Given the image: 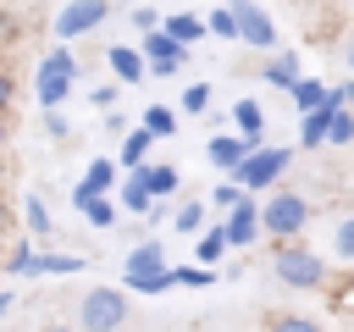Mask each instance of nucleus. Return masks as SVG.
<instances>
[{"label":"nucleus","instance_id":"obj_1","mask_svg":"<svg viewBox=\"0 0 354 332\" xmlns=\"http://www.w3.org/2000/svg\"><path fill=\"white\" fill-rule=\"evenodd\" d=\"M310 216H315L310 194H299V188H271V194L260 199V238H271V243H299V232L310 227Z\"/></svg>","mask_w":354,"mask_h":332},{"label":"nucleus","instance_id":"obj_2","mask_svg":"<svg viewBox=\"0 0 354 332\" xmlns=\"http://www.w3.org/2000/svg\"><path fill=\"white\" fill-rule=\"evenodd\" d=\"M271 277L293 293H321L326 288V260L310 243H271Z\"/></svg>","mask_w":354,"mask_h":332},{"label":"nucleus","instance_id":"obj_3","mask_svg":"<svg viewBox=\"0 0 354 332\" xmlns=\"http://www.w3.org/2000/svg\"><path fill=\"white\" fill-rule=\"evenodd\" d=\"M127 321H133V293L127 288L100 282L77 299V332H122Z\"/></svg>","mask_w":354,"mask_h":332},{"label":"nucleus","instance_id":"obj_4","mask_svg":"<svg viewBox=\"0 0 354 332\" xmlns=\"http://www.w3.org/2000/svg\"><path fill=\"white\" fill-rule=\"evenodd\" d=\"M288 166H293V149H282V144H266V149H254L243 166H238V188L249 194V199H260V194H271L282 177H288Z\"/></svg>","mask_w":354,"mask_h":332},{"label":"nucleus","instance_id":"obj_5","mask_svg":"<svg viewBox=\"0 0 354 332\" xmlns=\"http://www.w3.org/2000/svg\"><path fill=\"white\" fill-rule=\"evenodd\" d=\"M111 17V0H66L61 11H55V44H72V39H83V33H94L100 22Z\"/></svg>","mask_w":354,"mask_h":332},{"label":"nucleus","instance_id":"obj_6","mask_svg":"<svg viewBox=\"0 0 354 332\" xmlns=\"http://www.w3.org/2000/svg\"><path fill=\"white\" fill-rule=\"evenodd\" d=\"M138 55H144L149 77H177V66H188L194 50H183V44L166 39V33H144V39H138Z\"/></svg>","mask_w":354,"mask_h":332},{"label":"nucleus","instance_id":"obj_7","mask_svg":"<svg viewBox=\"0 0 354 332\" xmlns=\"http://www.w3.org/2000/svg\"><path fill=\"white\" fill-rule=\"evenodd\" d=\"M238 11V44H249V50H260V55H277V22L254 6V0H243V6H232Z\"/></svg>","mask_w":354,"mask_h":332},{"label":"nucleus","instance_id":"obj_8","mask_svg":"<svg viewBox=\"0 0 354 332\" xmlns=\"http://www.w3.org/2000/svg\"><path fill=\"white\" fill-rule=\"evenodd\" d=\"M160 271H171L160 238H138V243L127 249V260H122V282H144V277H160Z\"/></svg>","mask_w":354,"mask_h":332},{"label":"nucleus","instance_id":"obj_9","mask_svg":"<svg viewBox=\"0 0 354 332\" xmlns=\"http://www.w3.org/2000/svg\"><path fill=\"white\" fill-rule=\"evenodd\" d=\"M254 155V144L249 138H238V133H210V144H205V160L221 172V177H238V166Z\"/></svg>","mask_w":354,"mask_h":332},{"label":"nucleus","instance_id":"obj_10","mask_svg":"<svg viewBox=\"0 0 354 332\" xmlns=\"http://www.w3.org/2000/svg\"><path fill=\"white\" fill-rule=\"evenodd\" d=\"M227 116H232V133H238V138H249L254 149H266V105H260L254 94L232 100V105H227Z\"/></svg>","mask_w":354,"mask_h":332},{"label":"nucleus","instance_id":"obj_11","mask_svg":"<svg viewBox=\"0 0 354 332\" xmlns=\"http://www.w3.org/2000/svg\"><path fill=\"white\" fill-rule=\"evenodd\" d=\"M221 232L232 249H254L260 243V199H243L232 216H221Z\"/></svg>","mask_w":354,"mask_h":332},{"label":"nucleus","instance_id":"obj_12","mask_svg":"<svg viewBox=\"0 0 354 332\" xmlns=\"http://www.w3.org/2000/svg\"><path fill=\"white\" fill-rule=\"evenodd\" d=\"M105 66H111V83H144V77H149L138 44H111V50H105Z\"/></svg>","mask_w":354,"mask_h":332},{"label":"nucleus","instance_id":"obj_13","mask_svg":"<svg viewBox=\"0 0 354 332\" xmlns=\"http://www.w3.org/2000/svg\"><path fill=\"white\" fill-rule=\"evenodd\" d=\"M116 183H122V172H116V160H111V155H94V160H88V172L77 177V194H94V199H111V194H116Z\"/></svg>","mask_w":354,"mask_h":332},{"label":"nucleus","instance_id":"obj_14","mask_svg":"<svg viewBox=\"0 0 354 332\" xmlns=\"http://www.w3.org/2000/svg\"><path fill=\"white\" fill-rule=\"evenodd\" d=\"M160 33L177 39L183 50H194V44L205 39V11H166V17H160Z\"/></svg>","mask_w":354,"mask_h":332},{"label":"nucleus","instance_id":"obj_15","mask_svg":"<svg viewBox=\"0 0 354 332\" xmlns=\"http://www.w3.org/2000/svg\"><path fill=\"white\" fill-rule=\"evenodd\" d=\"M149 149H155V138L144 133V127H127V138L116 144V172L127 177V172H144L149 166Z\"/></svg>","mask_w":354,"mask_h":332},{"label":"nucleus","instance_id":"obj_16","mask_svg":"<svg viewBox=\"0 0 354 332\" xmlns=\"http://www.w3.org/2000/svg\"><path fill=\"white\" fill-rule=\"evenodd\" d=\"M111 199H116V210H122V216H138V221L155 210V199H149V188H144V177H138V172H127V177L116 183V194H111Z\"/></svg>","mask_w":354,"mask_h":332},{"label":"nucleus","instance_id":"obj_17","mask_svg":"<svg viewBox=\"0 0 354 332\" xmlns=\"http://www.w3.org/2000/svg\"><path fill=\"white\" fill-rule=\"evenodd\" d=\"M83 260L77 255H61V249H33V260L22 266V277H77Z\"/></svg>","mask_w":354,"mask_h":332},{"label":"nucleus","instance_id":"obj_18","mask_svg":"<svg viewBox=\"0 0 354 332\" xmlns=\"http://www.w3.org/2000/svg\"><path fill=\"white\" fill-rule=\"evenodd\" d=\"M39 77H55V83H77L83 77V61L66 50V44H50L44 61H39Z\"/></svg>","mask_w":354,"mask_h":332},{"label":"nucleus","instance_id":"obj_19","mask_svg":"<svg viewBox=\"0 0 354 332\" xmlns=\"http://www.w3.org/2000/svg\"><path fill=\"white\" fill-rule=\"evenodd\" d=\"M138 177H144V188H149V199H155V205H166V199L177 194V183H183V172H177L171 160H149Z\"/></svg>","mask_w":354,"mask_h":332},{"label":"nucleus","instance_id":"obj_20","mask_svg":"<svg viewBox=\"0 0 354 332\" xmlns=\"http://www.w3.org/2000/svg\"><path fill=\"white\" fill-rule=\"evenodd\" d=\"M227 249H232V243H227V232H221V221H210V227H205V232L194 238V266H205V271H216V266L227 260Z\"/></svg>","mask_w":354,"mask_h":332},{"label":"nucleus","instance_id":"obj_21","mask_svg":"<svg viewBox=\"0 0 354 332\" xmlns=\"http://www.w3.org/2000/svg\"><path fill=\"white\" fill-rule=\"evenodd\" d=\"M304 77V66H299V55L293 50H277L271 61H266V89H282V94H293V83Z\"/></svg>","mask_w":354,"mask_h":332},{"label":"nucleus","instance_id":"obj_22","mask_svg":"<svg viewBox=\"0 0 354 332\" xmlns=\"http://www.w3.org/2000/svg\"><path fill=\"white\" fill-rule=\"evenodd\" d=\"M332 111H343V105H321V111L299 116V149H326V133H332Z\"/></svg>","mask_w":354,"mask_h":332},{"label":"nucleus","instance_id":"obj_23","mask_svg":"<svg viewBox=\"0 0 354 332\" xmlns=\"http://www.w3.org/2000/svg\"><path fill=\"white\" fill-rule=\"evenodd\" d=\"M138 127L155 138V144H166V138H177V105H144V116H138Z\"/></svg>","mask_w":354,"mask_h":332},{"label":"nucleus","instance_id":"obj_24","mask_svg":"<svg viewBox=\"0 0 354 332\" xmlns=\"http://www.w3.org/2000/svg\"><path fill=\"white\" fill-rule=\"evenodd\" d=\"M210 221H205V199H177V210H171V232L177 238H199Z\"/></svg>","mask_w":354,"mask_h":332},{"label":"nucleus","instance_id":"obj_25","mask_svg":"<svg viewBox=\"0 0 354 332\" xmlns=\"http://www.w3.org/2000/svg\"><path fill=\"white\" fill-rule=\"evenodd\" d=\"M22 221H28V238H44V249H50L55 221H50V205H44L39 194H28V199H22Z\"/></svg>","mask_w":354,"mask_h":332},{"label":"nucleus","instance_id":"obj_26","mask_svg":"<svg viewBox=\"0 0 354 332\" xmlns=\"http://www.w3.org/2000/svg\"><path fill=\"white\" fill-rule=\"evenodd\" d=\"M72 205H77V216H88V227H111L122 216L116 199H94V194H77V188H72Z\"/></svg>","mask_w":354,"mask_h":332},{"label":"nucleus","instance_id":"obj_27","mask_svg":"<svg viewBox=\"0 0 354 332\" xmlns=\"http://www.w3.org/2000/svg\"><path fill=\"white\" fill-rule=\"evenodd\" d=\"M326 89H332V83H321V77H299L288 100L299 105V116H310V111H321V105H326Z\"/></svg>","mask_w":354,"mask_h":332},{"label":"nucleus","instance_id":"obj_28","mask_svg":"<svg viewBox=\"0 0 354 332\" xmlns=\"http://www.w3.org/2000/svg\"><path fill=\"white\" fill-rule=\"evenodd\" d=\"M177 111H183V116H210V111H216V89H210V83H188V89L177 94Z\"/></svg>","mask_w":354,"mask_h":332},{"label":"nucleus","instance_id":"obj_29","mask_svg":"<svg viewBox=\"0 0 354 332\" xmlns=\"http://www.w3.org/2000/svg\"><path fill=\"white\" fill-rule=\"evenodd\" d=\"M243 199H249V194H243V188H238L232 177H221V183L210 188V210H216V221H221V216H232V210H238Z\"/></svg>","mask_w":354,"mask_h":332},{"label":"nucleus","instance_id":"obj_30","mask_svg":"<svg viewBox=\"0 0 354 332\" xmlns=\"http://www.w3.org/2000/svg\"><path fill=\"white\" fill-rule=\"evenodd\" d=\"M205 33L210 39H238V11L232 6H210L205 11Z\"/></svg>","mask_w":354,"mask_h":332},{"label":"nucleus","instance_id":"obj_31","mask_svg":"<svg viewBox=\"0 0 354 332\" xmlns=\"http://www.w3.org/2000/svg\"><path fill=\"white\" fill-rule=\"evenodd\" d=\"M210 282H221L216 271H205V266H171V288H210Z\"/></svg>","mask_w":354,"mask_h":332},{"label":"nucleus","instance_id":"obj_32","mask_svg":"<svg viewBox=\"0 0 354 332\" xmlns=\"http://www.w3.org/2000/svg\"><path fill=\"white\" fill-rule=\"evenodd\" d=\"M343 144H354V111L348 105L332 111V133H326V149H343Z\"/></svg>","mask_w":354,"mask_h":332},{"label":"nucleus","instance_id":"obj_33","mask_svg":"<svg viewBox=\"0 0 354 332\" xmlns=\"http://www.w3.org/2000/svg\"><path fill=\"white\" fill-rule=\"evenodd\" d=\"M332 255L354 266V216H337V227H332Z\"/></svg>","mask_w":354,"mask_h":332},{"label":"nucleus","instance_id":"obj_34","mask_svg":"<svg viewBox=\"0 0 354 332\" xmlns=\"http://www.w3.org/2000/svg\"><path fill=\"white\" fill-rule=\"evenodd\" d=\"M266 332H326V326H321L315 315H271Z\"/></svg>","mask_w":354,"mask_h":332},{"label":"nucleus","instance_id":"obj_35","mask_svg":"<svg viewBox=\"0 0 354 332\" xmlns=\"http://www.w3.org/2000/svg\"><path fill=\"white\" fill-rule=\"evenodd\" d=\"M28 260H33V238H17V243L6 249V271H11V277H22V266H28Z\"/></svg>","mask_w":354,"mask_h":332},{"label":"nucleus","instance_id":"obj_36","mask_svg":"<svg viewBox=\"0 0 354 332\" xmlns=\"http://www.w3.org/2000/svg\"><path fill=\"white\" fill-rule=\"evenodd\" d=\"M160 17H166V11H155V6H138V11H133V33H138V39H144V33H160Z\"/></svg>","mask_w":354,"mask_h":332},{"label":"nucleus","instance_id":"obj_37","mask_svg":"<svg viewBox=\"0 0 354 332\" xmlns=\"http://www.w3.org/2000/svg\"><path fill=\"white\" fill-rule=\"evenodd\" d=\"M116 89H122V83H94V89H88V100H94L100 111H111V105H116Z\"/></svg>","mask_w":354,"mask_h":332},{"label":"nucleus","instance_id":"obj_38","mask_svg":"<svg viewBox=\"0 0 354 332\" xmlns=\"http://www.w3.org/2000/svg\"><path fill=\"white\" fill-rule=\"evenodd\" d=\"M44 133H50V138H66L72 127H66V116H61V111H44Z\"/></svg>","mask_w":354,"mask_h":332},{"label":"nucleus","instance_id":"obj_39","mask_svg":"<svg viewBox=\"0 0 354 332\" xmlns=\"http://www.w3.org/2000/svg\"><path fill=\"white\" fill-rule=\"evenodd\" d=\"M11 100H17V83H11V72H6V66H0V116H6V111H11Z\"/></svg>","mask_w":354,"mask_h":332},{"label":"nucleus","instance_id":"obj_40","mask_svg":"<svg viewBox=\"0 0 354 332\" xmlns=\"http://www.w3.org/2000/svg\"><path fill=\"white\" fill-rule=\"evenodd\" d=\"M105 133H111V138H127V116H122V111H105Z\"/></svg>","mask_w":354,"mask_h":332},{"label":"nucleus","instance_id":"obj_41","mask_svg":"<svg viewBox=\"0 0 354 332\" xmlns=\"http://www.w3.org/2000/svg\"><path fill=\"white\" fill-rule=\"evenodd\" d=\"M11 304H17V293H11V288H0V321L11 315Z\"/></svg>","mask_w":354,"mask_h":332},{"label":"nucleus","instance_id":"obj_42","mask_svg":"<svg viewBox=\"0 0 354 332\" xmlns=\"http://www.w3.org/2000/svg\"><path fill=\"white\" fill-rule=\"evenodd\" d=\"M39 332H77V326H72V321H44Z\"/></svg>","mask_w":354,"mask_h":332},{"label":"nucleus","instance_id":"obj_43","mask_svg":"<svg viewBox=\"0 0 354 332\" xmlns=\"http://www.w3.org/2000/svg\"><path fill=\"white\" fill-rule=\"evenodd\" d=\"M343 61H348V77H354V39L343 44Z\"/></svg>","mask_w":354,"mask_h":332},{"label":"nucleus","instance_id":"obj_44","mask_svg":"<svg viewBox=\"0 0 354 332\" xmlns=\"http://www.w3.org/2000/svg\"><path fill=\"white\" fill-rule=\"evenodd\" d=\"M0 238H6V199H0Z\"/></svg>","mask_w":354,"mask_h":332},{"label":"nucleus","instance_id":"obj_45","mask_svg":"<svg viewBox=\"0 0 354 332\" xmlns=\"http://www.w3.org/2000/svg\"><path fill=\"white\" fill-rule=\"evenodd\" d=\"M0 149H6V116H0Z\"/></svg>","mask_w":354,"mask_h":332}]
</instances>
